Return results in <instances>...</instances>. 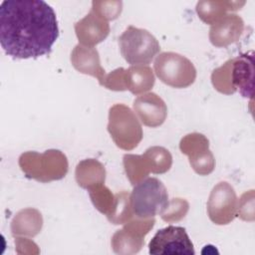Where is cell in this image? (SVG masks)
<instances>
[{"label":"cell","mask_w":255,"mask_h":255,"mask_svg":"<svg viewBox=\"0 0 255 255\" xmlns=\"http://www.w3.org/2000/svg\"><path fill=\"white\" fill-rule=\"evenodd\" d=\"M43 226L42 214L34 208H26L19 211L11 222V231L15 235L34 237Z\"/></svg>","instance_id":"obj_17"},{"label":"cell","mask_w":255,"mask_h":255,"mask_svg":"<svg viewBox=\"0 0 255 255\" xmlns=\"http://www.w3.org/2000/svg\"><path fill=\"white\" fill-rule=\"evenodd\" d=\"M244 4L245 2L237 1H199L196 4V12L204 23L213 25L223 18L227 11H236Z\"/></svg>","instance_id":"obj_18"},{"label":"cell","mask_w":255,"mask_h":255,"mask_svg":"<svg viewBox=\"0 0 255 255\" xmlns=\"http://www.w3.org/2000/svg\"><path fill=\"white\" fill-rule=\"evenodd\" d=\"M133 212L130 206L129 193L128 191H121L115 194V201L111 212L107 215L109 221L113 224H125L133 217Z\"/></svg>","instance_id":"obj_19"},{"label":"cell","mask_w":255,"mask_h":255,"mask_svg":"<svg viewBox=\"0 0 255 255\" xmlns=\"http://www.w3.org/2000/svg\"><path fill=\"white\" fill-rule=\"evenodd\" d=\"M189 208V204L185 199L173 198L168 201L166 207L159 214L161 218L166 222L179 221L186 215Z\"/></svg>","instance_id":"obj_25"},{"label":"cell","mask_w":255,"mask_h":255,"mask_svg":"<svg viewBox=\"0 0 255 255\" xmlns=\"http://www.w3.org/2000/svg\"><path fill=\"white\" fill-rule=\"evenodd\" d=\"M148 252L160 254H194V248L185 228L169 225L158 230L148 243Z\"/></svg>","instance_id":"obj_8"},{"label":"cell","mask_w":255,"mask_h":255,"mask_svg":"<svg viewBox=\"0 0 255 255\" xmlns=\"http://www.w3.org/2000/svg\"><path fill=\"white\" fill-rule=\"evenodd\" d=\"M129 199L133 215L144 219L160 214L169 201L164 184L156 177H147L135 184Z\"/></svg>","instance_id":"obj_4"},{"label":"cell","mask_w":255,"mask_h":255,"mask_svg":"<svg viewBox=\"0 0 255 255\" xmlns=\"http://www.w3.org/2000/svg\"><path fill=\"white\" fill-rule=\"evenodd\" d=\"M59 37L53 8L42 0H5L0 6V43L14 59L49 55Z\"/></svg>","instance_id":"obj_1"},{"label":"cell","mask_w":255,"mask_h":255,"mask_svg":"<svg viewBox=\"0 0 255 255\" xmlns=\"http://www.w3.org/2000/svg\"><path fill=\"white\" fill-rule=\"evenodd\" d=\"M232 64L233 58L226 61L221 67L215 69L211 74V83L214 89L221 94L231 95L236 92L231 80Z\"/></svg>","instance_id":"obj_23"},{"label":"cell","mask_w":255,"mask_h":255,"mask_svg":"<svg viewBox=\"0 0 255 255\" xmlns=\"http://www.w3.org/2000/svg\"><path fill=\"white\" fill-rule=\"evenodd\" d=\"M108 130L116 145L125 150L135 148L142 139V128L136 115L124 104L110 108Z\"/></svg>","instance_id":"obj_3"},{"label":"cell","mask_w":255,"mask_h":255,"mask_svg":"<svg viewBox=\"0 0 255 255\" xmlns=\"http://www.w3.org/2000/svg\"><path fill=\"white\" fill-rule=\"evenodd\" d=\"M150 172L161 174L168 171L172 164V156L170 152L162 146H151L143 153Z\"/></svg>","instance_id":"obj_21"},{"label":"cell","mask_w":255,"mask_h":255,"mask_svg":"<svg viewBox=\"0 0 255 255\" xmlns=\"http://www.w3.org/2000/svg\"><path fill=\"white\" fill-rule=\"evenodd\" d=\"M124 166L127 176L133 186L146 178L150 172L149 166L143 154H125Z\"/></svg>","instance_id":"obj_20"},{"label":"cell","mask_w":255,"mask_h":255,"mask_svg":"<svg viewBox=\"0 0 255 255\" xmlns=\"http://www.w3.org/2000/svg\"><path fill=\"white\" fill-rule=\"evenodd\" d=\"M88 191L94 206L101 213L105 214L106 216L109 215L115 201V195L112 193V191L105 186V184L96 185L88 189Z\"/></svg>","instance_id":"obj_24"},{"label":"cell","mask_w":255,"mask_h":255,"mask_svg":"<svg viewBox=\"0 0 255 255\" xmlns=\"http://www.w3.org/2000/svg\"><path fill=\"white\" fill-rule=\"evenodd\" d=\"M121 1H93L92 9L104 17L107 21L115 20L122 12Z\"/></svg>","instance_id":"obj_26"},{"label":"cell","mask_w":255,"mask_h":255,"mask_svg":"<svg viewBox=\"0 0 255 255\" xmlns=\"http://www.w3.org/2000/svg\"><path fill=\"white\" fill-rule=\"evenodd\" d=\"M121 54L132 65H147L160 51L156 38L145 29L128 26L119 37Z\"/></svg>","instance_id":"obj_5"},{"label":"cell","mask_w":255,"mask_h":255,"mask_svg":"<svg viewBox=\"0 0 255 255\" xmlns=\"http://www.w3.org/2000/svg\"><path fill=\"white\" fill-rule=\"evenodd\" d=\"M19 166L28 178L40 182L60 180L69 168L67 156L59 149H48L43 153L24 152L19 157Z\"/></svg>","instance_id":"obj_2"},{"label":"cell","mask_w":255,"mask_h":255,"mask_svg":"<svg viewBox=\"0 0 255 255\" xmlns=\"http://www.w3.org/2000/svg\"><path fill=\"white\" fill-rule=\"evenodd\" d=\"M231 80L234 89L244 98H252L254 83L253 52L233 58Z\"/></svg>","instance_id":"obj_13"},{"label":"cell","mask_w":255,"mask_h":255,"mask_svg":"<svg viewBox=\"0 0 255 255\" xmlns=\"http://www.w3.org/2000/svg\"><path fill=\"white\" fill-rule=\"evenodd\" d=\"M244 22L237 14H226L209 30V40L215 47H226L236 42L242 35Z\"/></svg>","instance_id":"obj_12"},{"label":"cell","mask_w":255,"mask_h":255,"mask_svg":"<svg viewBox=\"0 0 255 255\" xmlns=\"http://www.w3.org/2000/svg\"><path fill=\"white\" fill-rule=\"evenodd\" d=\"M202 254H205V253H218V251L216 250V248L213 246V245H206L204 246L203 250L201 251Z\"/></svg>","instance_id":"obj_29"},{"label":"cell","mask_w":255,"mask_h":255,"mask_svg":"<svg viewBox=\"0 0 255 255\" xmlns=\"http://www.w3.org/2000/svg\"><path fill=\"white\" fill-rule=\"evenodd\" d=\"M179 148L188 156L189 160H193L209 150V140L201 133L192 132L181 138Z\"/></svg>","instance_id":"obj_22"},{"label":"cell","mask_w":255,"mask_h":255,"mask_svg":"<svg viewBox=\"0 0 255 255\" xmlns=\"http://www.w3.org/2000/svg\"><path fill=\"white\" fill-rule=\"evenodd\" d=\"M253 190H249L248 192H245L237 201V210L236 215H238L243 220H249L248 216H250V219L253 220Z\"/></svg>","instance_id":"obj_28"},{"label":"cell","mask_w":255,"mask_h":255,"mask_svg":"<svg viewBox=\"0 0 255 255\" xmlns=\"http://www.w3.org/2000/svg\"><path fill=\"white\" fill-rule=\"evenodd\" d=\"M237 197L234 188L226 181L217 183L207 201L209 219L217 225L230 223L236 216Z\"/></svg>","instance_id":"obj_9"},{"label":"cell","mask_w":255,"mask_h":255,"mask_svg":"<svg viewBox=\"0 0 255 255\" xmlns=\"http://www.w3.org/2000/svg\"><path fill=\"white\" fill-rule=\"evenodd\" d=\"M153 69L162 83L176 89L187 88L196 79L194 65L186 57L174 52L160 53L154 61Z\"/></svg>","instance_id":"obj_6"},{"label":"cell","mask_w":255,"mask_h":255,"mask_svg":"<svg viewBox=\"0 0 255 255\" xmlns=\"http://www.w3.org/2000/svg\"><path fill=\"white\" fill-rule=\"evenodd\" d=\"M133 111L140 122L149 128L161 126L167 116L164 101L155 93H146L133 101Z\"/></svg>","instance_id":"obj_10"},{"label":"cell","mask_w":255,"mask_h":255,"mask_svg":"<svg viewBox=\"0 0 255 255\" xmlns=\"http://www.w3.org/2000/svg\"><path fill=\"white\" fill-rule=\"evenodd\" d=\"M75 176L79 186L90 189L96 185L105 183L106 169L99 160L88 158L77 164Z\"/></svg>","instance_id":"obj_16"},{"label":"cell","mask_w":255,"mask_h":255,"mask_svg":"<svg viewBox=\"0 0 255 255\" xmlns=\"http://www.w3.org/2000/svg\"><path fill=\"white\" fill-rule=\"evenodd\" d=\"M125 82L127 90L138 96L152 89L155 78L148 66L132 65L125 71Z\"/></svg>","instance_id":"obj_15"},{"label":"cell","mask_w":255,"mask_h":255,"mask_svg":"<svg viewBox=\"0 0 255 255\" xmlns=\"http://www.w3.org/2000/svg\"><path fill=\"white\" fill-rule=\"evenodd\" d=\"M71 63L78 72L97 78L100 85H103L106 71L101 66L99 52L96 48L76 45L71 53Z\"/></svg>","instance_id":"obj_14"},{"label":"cell","mask_w":255,"mask_h":255,"mask_svg":"<svg viewBox=\"0 0 255 255\" xmlns=\"http://www.w3.org/2000/svg\"><path fill=\"white\" fill-rule=\"evenodd\" d=\"M75 32L81 45L94 47L108 37L110 25L104 17L91 9L89 14L75 24Z\"/></svg>","instance_id":"obj_11"},{"label":"cell","mask_w":255,"mask_h":255,"mask_svg":"<svg viewBox=\"0 0 255 255\" xmlns=\"http://www.w3.org/2000/svg\"><path fill=\"white\" fill-rule=\"evenodd\" d=\"M155 223L154 217L138 218L133 216L125 223L121 230H117L112 237L111 245L117 254H135L144 244V237L152 229Z\"/></svg>","instance_id":"obj_7"},{"label":"cell","mask_w":255,"mask_h":255,"mask_svg":"<svg viewBox=\"0 0 255 255\" xmlns=\"http://www.w3.org/2000/svg\"><path fill=\"white\" fill-rule=\"evenodd\" d=\"M125 71L126 69L124 68H118L112 73L106 75L102 86L112 91H127L125 82Z\"/></svg>","instance_id":"obj_27"}]
</instances>
